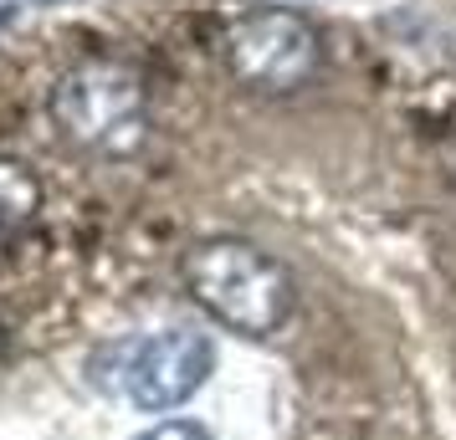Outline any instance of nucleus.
<instances>
[{
	"mask_svg": "<svg viewBox=\"0 0 456 440\" xmlns=\"http://www.w3.org/2000/svg\"><path fill=\"white\" fill-rule=\"evenodd\" d=\"M52 124L72 148L128 159L149 139V87L124 57H83L52 83Z\"/></svg>",
	"mask_w": 456,
	"mask_h": 440,
	"instance_id": "f03ea898",
	"label": "nucleus"
},
{
	"mask_svg": "<svg viewBox=\"0 0 456 440\" xmlns=\"http://www.w3.org/2000/svg\"><path fill=\"white\" fill-rule=\"evenodd\" d=\"M180 276H185V292L221 328L241 338H272L292 317V302H297L288 267L262 246L236 241V236L195 241L180 261Z\"/></svg>",
	"mask_w": 456,
	"mask_h": 440,
	"instance_id": "f257e3e1",
	"label": "nucleus"
},
{
	"mask_svg": "<svg viewBox=\"0 0 456 440\" xmlns=\"http://www.w3.org/2000/svg\"><path fill=\"white\" fill-rule=\"evenodd\" d=\"M216 369V348L206 333L190 328H169V333L139 338L124 348V384L128 399L149 410V415H169L180 410Z\"/></svg>",
	"mask_w": 456,
	"mask_h": 440,
	"instance_id": "20e7f679",
	"label": "nucleus"
},
{
	"mask_svg": "<svg viewBox=\"0 0 456 440\" xmlns=\"http://www.w3.org/2000/svg\"><path fill=\"white\" fill-rule=\"evenodd\" d=\"M0 354H5V323H0Z\"/></svg>",
	"mask_w": 456,
	"mask_h": 440,
	"instance_id": "0eeeda50",
	"label": "nucleus"
},
{
	"mask_svg": "<svg viewBox=\"0 0 456 440\" xmlns=\"http://www.w3.org/2000/svg\"><path fill=\"white\" fill-rule=\"evenodd\" d=\"M221 57H226V72L241 87L262 92V98H282V92H297L318 77L323 36L303 11L247 5L221 31Z\"/></svg>",
	"mask_w": 456,
	"mask_h": 440,
	"instance_id": "7ed1b4c3",
	"label": "nucleus"
},
{
	"mask_svg": "<svg viewBox=\"0 0 456 440\" xmlns=\"http://www.w3.org/2000/svg\"><path fill=\"white\" fill-rule=\"evenodd\" d=\"M139 440H210V436H206V425H195V420H159Z\"/></svg>",
	"mask_w": 456,
	"mask_h": 440,
	"instance_id": "423d86ee",
	"label": "nucleus"
},
{
	"mask_svg": "<svg viewBox=\"0 0 456 440\" xmlns=\"http://www.w3.org/2000/svg\"><path fill=\"white\" fill-rule=\"evenodd\" d=\"M42 210V180L21 159H0V246L21 236Z\"/></svg>",
	"mask_w": 456,
	"mask_h": 440,
	"instance_id": "39448f33",
	"label": "nucleus"
}]
</instances>
